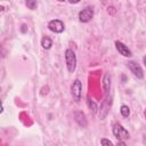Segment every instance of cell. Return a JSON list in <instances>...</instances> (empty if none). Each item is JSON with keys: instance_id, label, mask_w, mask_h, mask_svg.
Returning <instances> with one entry per match:
<instances>
[{"instance_id": "1", "label": "cell", "mask_w": 146, "mask_h": 146, "mask_svg": "<svg viewBox=\"0 0 146 146\" xmlns=\"http://www.w3.org/2000/svg\"><path fill=\"white\" fill-rule=\"evenodd\" d=\"M64 55H65V63H66L67 71H68L70 73H73V72L75 71V68H76V55H75V52H74L72 49H70V48H67V49L65 50Z\"/></svg>"}, {"instance_id": "2", "label": "cell", "mask_w": 146, "mask_h": 146, "mask_svg": "<svg viewBox=\"0 0 146 146\" xmlns=\"http://www.w3.org/2000/svg\"><path fill=\"white\" fill-rule=\"evenodd\" d=\"M112 131H113V135L115 136V138H117V140H123L124 141V140H127V139L130 138L129 131L122 124H120V123L114 124Z\"/></svg>"}, {"instance_id": "3", "label": "cell", "mask_w": 146, "mask_h": 146, "mask_svg": "<svg viewBox=\"0 0 146 146\" xmlns=\"http://www.w3.org/2000/svg\"><path fill=\"white\" fill-rule=\"evenodd\" d=\"M71 95L75 103H79L81 100L82 96V82L79 79H75L71 86Z\"/></svg>"}, {"instance_id": "4", "label": "cell", "mask_w": 146, "mask_h": 146, "mask_svg": "<svg viewBox=\"0 0 146 146\" xmlns=\"http://www.w3.org/2000/svg\"><path fill=\"white\" fill-rule=\"evenodd\" d=\"M127 66H128V68L131 71V73H132L137 79H143V78H144V71H143L141 66H140L137 62H135V60H129V62L127 63Z\"/></svg>"}, {"instance_id": "5", "label": "cell", "mask_w": 146, "mask_h": 146, "mask_svg": "<svg viewBox=\"0 0 146 146\" xmlns=\"http://www.w3.org/2000/svg\"><path fill=\"white\" fill-rule=\"evenodd\" d=\"M94 17V10L91 7H86L79 13V21L81 23H88Z\"/></svg>"}, {"instance_id": "6", "label": "cell", "mask_w": 146, "mask_h": 146, "mask_svg": "<svg viewBox=\"0 0 146 146\" xmlns=\"http://www.w3.org/2000/svg\"><path fill=\"white\" fill-rule=\"evenodd\" d=\"M48 29L54 33H62L64 31L65 26L60 19H51L48 23Z\"/></svg>"}, {"instance_id": "7", "label": "cell", "mask_w": 146, "mask_h": 146, "mask_svg": "<svg viewBox=\"0 0 146 146\" xmlns=\"http://www.w3.org/2000/svg\"><path fill=\"white\" fill-rule=\"evenodd\" d=\"M115 48L116 50L119 51L120 55H122L123 57H131L132 56V52L131 50L128 48V46H125L123 42L121 41H115Z\"/></svg>"}, {"instance_id": "8", "label": "cell", "mask_w": 146, "mask_h": 146, "mask_svg": "<svg viewBox=\"0 0 146 146\" xmlns=\"http://www.w3.org/2000/svg\"><path fill=\"white\" fill-rule=\"evenodd\" d=\"M74 119H75V122L82 127V128H87L88 127V121L86 119V115L82 111H76L74 112Z\"/></svg>"}, {"instance_id": "9", "label": "cell", "mask_w": 146, "mask_h": 146, "mask_svg": "<svg viewBox=\"0 0 146 146\" xmlns=\"http://www.w3.org/2000/svg\"><path fill=\"white\" fill-rule=\"evenodd\" d=\"M110 106H111V103L108 104V96H107L105 98V100L100 105V110H99V117H100V120H104L107 116L108 111H110Z\"/></svg>"}, {"instance_id": "10", "label": "cell", "mask_w": 146, "mask_h": 146, "mask_svg": "<svg viewBox=\"0 0 146 146\" xmlns=\"http://www.w3.org/2000/svg\"><path fill=\"white\" fill-rule=\"evenodd\" d=\"M103 89H104V92H105V95L107 97L108 92H110V89H111V75L108 73L104 74V78H103Z\"/></svg>"}, {"instance_id": "11", "label": "cell", "mask_w": 146, "mask_h": 146, "mask_svg": "<svg viewBox=\"0 0 146 146\" xmlns=\"http://www.w3.org/2000/svg\"><path fill=\"white\" fill-rule=\"evenodd\" d=\"M41 46H42L43 49H50L51 46H52V40H51L49 36L44 35V36H42V39H41Z\"/></svg>"}, {"instance_id": "12", "label": "cell", "mask_w": 146, "mask_h": 146, "mask_svg": "<svg viewBox=\"0 0 146 146\" xmlns=\"http://www.w3.org/2000/svg\"><path fill=\"white\" fill-rule=\"evenodd\" d=\"M120 113H121V115H122L123 117H128V116L130 115V108H129L127 105H122V106L120 107Z\"/></svg>"}, {"instance_id": "13", "label": "cell", "mask_w": 146, "mask_h": 146, "mask_svg": "<svg viewBox=\"0 0 146 146\" xmlns=\"http://www.w3.org/2000/svg\"><path fill=\"white\" fill-rule=\"evenodd\" d=\"M87 104H88V107L90 108V111H91L92 113H97V105H96V103H95L94 100H91L90 98H88Z\"/></svg>"}, {"instance_id": "14", "label": "cell", "mask_w": 146, "mask_h": 146, "mask_svg": "<svg viewBox=\"0 0 146 146\" xmlns=\"http://www.w3.org/2000/svg\"><path fill=\"white\" fill-rule=\"evenodd\" d=\"M26 7H27L29 9H31V10H34V9H36V7H38V2L34 1V0H27V1H26Z\"/></svg>"}, {"instance_id": "15", "label": "cell", "mask_w": 146, "mask_h": 146, "mask_svg": "<svg viewBox=\"0 0 146 146\" xmlns=\"http://www.w3.org/2000/svg\"><path fill=\"white\" fill-rule=\"evenodd\" d=\"M100 144H102V146H114L113 143L107 138H102L100 139Z\"/></svg>"}, {"instance_id": "16", "label": "cell", "mask_w": 146, "mask_h": 146, "mask_svg": "<svg viewBox=\"0 0 146 146\" xmlns=\"http://www.w3.org/2000/svg\"><path fill=\"white\" fill-rule=\"evenodd\" d=\"M115 146H127V145H125V143H124L123 140H119L117 144H116Z\"/></svg>"}, {"instance_id": "17", "label": "cell", "mask_w": 146, "mask_h": 146, "mask_svg": "<svg viewBox=\"0 0 146 146\" xmlns=\"http://www.w3.org/2000/svg\"><path fill=\"white\" fill-rule=\"evenodd\" d=\"M143 62H144V65L146 66V55L144 56V58H143Z\"/></svg>"}, {"instance_id": "18", "label": "cell", "mask_w": 146, "mask_h": 146, "mask_svg": "<svg viewBox=\"0 0 146 146\" xmlns=\"http://www.w3.org/2000/svg\"><path fill=\"white\" fill-rule=\"evenodd\" d=\"M144 114H145V117H146V110H145V112H144Z\"/></svg>"}]
</instances>
